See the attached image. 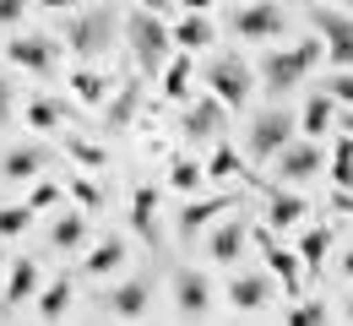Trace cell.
Listing matches in <instances>:
<instances>
[{"instance_id": "cell-1", "label": "cell", "mask_w": 353, "mask_h": 326, "mask_svg": "<svg viewBox=\"0 0 353 326\" xmlns=\"http://www.w3.org/2000/svg\"><path fill=\"white\" fill-rule=\"evenodd\" d=\"M315 60H321V39H299L294 49H272L261 60V82L283 98L294 82H305L310 71H315Z\"/></svg>"}, {"instance_id": "cell-2", "label": "cell", "mask_w": 353, "mask_h": 326, "mask_svg": "<svg viewBox=\"0 0 353 326\" xmlns=\"http://www.w3.org/2000/svg\"><path fill=\"white\" fill-rule=\"evenodd\" d=\"M125 33H131V54L136 65L152 77V71H163V60L174 54V39H169V28L158 22V11H136L131 22H125Z\"/></svg>"}, {"instance_id": "cell-3", "label": "cell", "mask_w": 353, "mask_h": 326, "mask_svg": "<svg viewBox=\"0 0 353 326\" xmlns=\"http://www.w3.org/2000/svg\"><path fill=\"white\" fill-rule=\"evenodd\" d=\"M207 88H212L228 109H245V103H250V65H245L239 54H223V60L207 65Z\"/></svg>"}, {"instance_id": "cell-4", "label": "cell", "mask_w": 353, "mask_h": 326, "mask_svg": "<svg viewBox=\"0 0 353 326\" xmlns=\"http://www.w3.org/2000/svg\"><path fill=\"white\" fill-rule=\"evenodd\" d=\"M250 239L261 245L266 272H272V278H283V294H288V299H299V294H305V267H299V250H283V245L272 239V229H250Z\"/></svg>"}, {"instance_id": "cell-5", "label": "cell", "mask_w": 353, "mask_h": 326, "mask_svg": "<svg viewBox=\"0 0 353 326\" xmlns=\"http://www.w3.org/2000/svg\"><path fill=\"white\" fill-rule=\"evenodd\" d=\"M315 33H321V54L332 65H353V17L332 11V6H315Z\"/></svg>"}, {"instance_id": "cell-6", "label": "cell", "mask_w": 353, "mask_h": 326, "mask_svg": "<svg viewBox=\"0 0 353 326\" xmlns=\"http://www.w3.org/2000/svg\"><path fill=\"white\" fill-rule=\"evenodd\" d=\"M272 163H277V180H288V185H299L310 174H321L326 169V152H321V141H283L277 152H272Z\"/></svg>"}, {"instance_id": "cell-7", "label": "cell", "mask_w": 353, "mask_h": 326, "mask_svg": "<svg viewBox=\"0 0 353 326\" xmlns=\"http://www.w3.org/2000/svg\"><path fill=\"white\" fill-rule=\"evenodd\" d=\"M234 33L250 39V44H266V39H283V6L272 0H250L234 11Z\"/></svg>"}, {"instance_id": "cell-8", "label": "cell", "mask_w": 353, "mask_h": 326, "mask_svg": "<svg viewBox=\"0 0 353 326\" xmlns=\"http://www.w3.org/2000/svg\"><path fill=\"white\" fill-rule=\"evenodd\" d=\"M294 131H299V125H294L283 109H266V114H256V125H250V158H261V163H266V158H272L283 141H294Z\"/></svg>"}, {"instance_id": "cell-9", "label": "cell", "mask_w": 353, "mask_h": 326, "mask_svg": "<svg viewBox=\"0 0 353 326\" xmlns=\"http://www.w3.org/2000/svg\"><path fill=\"white\" fill-rule=\"evenodd\" d=\"M234 207H239V196H201V201H185V207H179V218H174L179 239H196L201 229H212V223H218V212H234Z\"/></svg>"}, {"instance_id": "cell-10", "label": "cell", "mask_w": 353, "mask_h": 326, "mask_svg": "<svg viewBox=\"0 0 353 326\" xmlns=\"http://www.w3.org/2000/svg\"><path fill=\"white\" fill-rule=\"evenodd\" d=\"M6 54H11V65H22V71H54V60H60V49H54V39L49 33H22V39H11L6 44Z\"/></svg>"}, {"instance_id": "cell-11", "label": "cell", "mask_w": 353, "mask_h": 326, "mask_svg": "<svg viewBox=\"0 0 353 326\" xmlns=\"http://www.w3.org/2000/svg\"><path fill=\"white\" fill-rule=\"evenodd\" d=\"M223 109H228V103H223L218 93L196 98V103H190V114H185V141H212L223 131Z\"/></svg>"}, {"instance_id": "cell-12", "label": "cell", "mask_w": 353, "mask_h": 326, "mask_svg": "<svg viewBox=\"0 0 353 326\" xmlns=\"http://www.w3.org/2000/svg\"><path fill=\"white\" fill-rule=\"evenodd\" d=\"M207 305H212L207 278H201V272H179V278H174V310L185 316V321H201V316H207Z\"/></svg>"}, {"instance_id": "cell-13", "label": "cell", "mask_w": 353, "mask_h": 326, "mask_svg": "<svg viewBox=\"0 0 353 326\" xmlns=\"http://www.w3.org/2000/svg\"><path fill=\"white\" fill-rule=\"evenodd\" d=\"M65 44H71V54H82V60L103 54V44H109V11H92V17H82V22L65 33Z\"/></svg>"}, {"instance_id": "cell-14", "label": "cell", "mask_w": 353, "mask_h": 326, "mask_svg": "<svg viewBox=\"0 0 353 326\" xmlns=\"http://www.w3.org/2000/svg\"><path fill=\"white\" fill-rule=\"evenodd\" d=\"M44 163H49L44 147H11V152L0 158V174H6L11 185H33V180L44 174Z\"/></svg>"}, {"instance_id": "cell-15", "label": "cell", "mask_w": 353, "mask_h": 326, "mask_svg": "<svg viewBox=\"0 0 353 326\" xmlns=\"http://www.w3.org/2000/svg\"><path fill=\"white\" fill-rule=\"evenodd\" d=\"M245 245H250V229H245V218H228V223H218V229H212V245H207V256L228 267V261H239V250H245Z\"/></svg>"}, {"instance_id": "cell-16", "label": "cell", "mask_w": 353, "mask_h": 326, "mask_svg": "<svg viewBox=\"0 0 353 326\" xmlns=\"http://www.w3.org/2000/svg\"><path fill=\"white\" fill-rule=\"evenodd\" d=\"M33 294H39V261L22 256V261H11V272L0 283V299H6V305H22V299H33Z\"/></svg>"}, {"instance_id": "cell-17", "label": "cell", "mask_w": 353, "mask_h": 326, "mask_svg": "<svg viewBox=\"0 0 353 326\" xmlns=\"http://www.w3.org/2000/svg\"><path fill=\"white\" fill-rule=\"evenodd\" d=\"M147 310H152V288L147 283H120L109 294V316H120V321H141Z\"/></svg>"}, {"instance_id": "cell-18", "label": "cell", "mask_w": 353, "mask_h": 326, "mask_svg": "<svg viewBox=\"0 0 353 326\" xmlns=\"http://www.w3.org/2000/svg\"><path fill=\"white\" fill-rule=\"evenodd\" d=\"M169 39H174V49L196 54V49H207L212 39H218V28H212V17H207V11H190L179 28H169Z\"/></svg>"}, {"instance_id": "cell-19", "label": "cell", "mask_w": 353, "mask_h": 326, "mask_svg": "<svg viewBox=\"0 0 353 326\" xmlns=\"http://www.w3.org/2000/svg\"><path fill=\"white\" fill-rule=\"evenodd\" d=\"M228 299H234V310H261L266 299H272V278H261V272H239V278L228 283Z\"/></svg>"}, {"instance_id": "cell-20", "label": "cell", "mask_w": 353, "mask_h": 326, "mask_svg": "<svg viewBox=\"0 0 353 326\" xmlns=\"http://www.w3.org/2000/svg\"><path fill=\"white\" fill-rule=\"evenodd\" d=\"M131 229H136V239H158V190L152 185H136L131 190Z\"/></svg>"}, {"instance_id": "cell-21", "label": "cell", "mask_w": 353, "mask_h": 326, "mask_svg": "<svg viewBox=\"0 0 353 326\" xmlns=\"http://www.w3.org/2000/svg\"><path fill=\"white\" fill-rule=\"evenodd\" d=\"M294 125H299V131H305L310 141H321L326 131H332V125H337V109H332V93H315V98L305 103V109H299V120H294Z\"/></svg>"}, {"instance_id": "cell-22", "label": "cell", "mask_w": 353, "mask_h": 326, "mask_svg": "<svg viewBox=\"0 0 353 326\" xmlns=\"http://www.w3.org/2000/svg\"><path fill=\"white\" fill-rule=\"evenodd\" d=\"M190 77H196V65H190V54L179 49V54H169L163 60V98H190Z\"/></svg>"}, {"instance_id": "cell-23", "label": "cell", "mask_w": 353, "mask_h": 326, "mask_svg": "<svg viewBox=\"0 0 353 326\" xmlns=\"http://www.w3.org/2000/svg\"><path fill=\"white\" fill-rule=\"evenodd\" d=\"M49 245H54V250H82V245H88V212H65V218H54Z\"/></svg>"}, {"instance_id": "cell-24", "label": "cell", "mask_w": 353, "mask_h": 326, "mask_svg": "<svg viewBox=\"0 0 353 326\" xmlns=\"http://www.w3.org/2000/svg\"><path fill=\"white\" fill-rule=\"evenodd\" d=\"M136 98H141V88H136V82H125L114 98H103V125H109V131H125V125H131Z\"/></svg>"}, {"instance_id": "cell-25", "label": "cell", "mask_w": 353, "mask_h": 326, "mask_svg": "<svg viewBox=\"0 0 353 326\" xmlns=\"http://www.w3.org/2000/svg\"><path fill=\"white\" fill-rule=\"evenodd\" d=\"M326 250H332V223H326V229H305V239H299V267H305V278L321 272Z\"/></svg>"}, {"instance_id": "cell-26", "label": "cell", "mask_w": 353, "mask_h": 326, "mask_svg": "<svg viewBox=\"0 0 353 326\" xmlns=\"http://www.w3.org/2000/svg\"><path fill=\"white\" fill-rule=\"evenodd\" d=\"M125 261V239H103V245H92L88 261H82V272H92V278H103V272H114Z\"/></svg>"}, {"instance_id": "cell-27", "label": "cell", "mask_w": 353, "mask_h": 326, "mask_svg": "<svg viewBox=\"0 0 353 326\" xmlns=\"http://www.w3.org/2000/svg\"><path fill=\"white\" fill-rule=\"evenodd\" d=\"M65 82H71V98H82V103H103V98H109V77H98L92 65L71 71Z\"/></svg>"}, {"instance_id": "cell-28", "label": "cell", "mask_w": 353, "mask_h": 326, "mask_svg": "<svg viewBox=\"0 0 353 326\" xmlns=\"http://www.w3.org/2000/svg\"><path fill=\"white\" fill-rule=\"evenodd\" d=\"M299 218H305V201H299V196H283V190H277V196L266 201V229H294Z\"/></svg>"}, {"instance_id": "cell-29", "label": "cell", "mask_w": 353, "mask_h": 326, "mask_svg": "<svg viewBox=\"0 0 353 326\" xmlns=\"http://www.w3.org/2000/svg\"><path fill=\"white\" fill-rule=\"evenodd\" d=\"M71 310V283L60 278V283H49L44 294H39V321H60Z\"/></svg>"}, {"instance_id": "cell-30", "label": "cell", "mask_w": 353, "mask_h": 326, "mask_svg": "<svg viewBox=\"0 0 353 326\" xmlns=\"http://www.w3.org/2000/svg\"><path fill=\"white\" fill-rule=\"evenodd\" d=\"M332 185H337V190H353V141L348 136L332 141Z\"/></svg>"}, {"instance_id": "cell-31", "label": "cell", "mask_w": 353, "mask_h": 326, "mask_svg": "<svg viewBox=\"0 0 353 326\" xmlns=\"http://www.w3.org/2000/svg\"><path fill=\"white\" fill-rule=\"evenodd\" d=\"M22 114H28V125H33V131H60V120H65V109H60L54 98H33Z\"/></svg>"}, {"instance_id": "cell-32", "label": "cell", "mask_w": 353, "mask_h": 326, "mask_svg": "<svg viewBox=\"0 0 353 326\" xmlns=\"http://www.w3.org/2000/svg\"><path fill=\"white\" fill-rule=\"evenodd\" d=\"M33 229V207L17 201V207H0V239H17V234Z\"/></svg>"}, {"instance_id": "cell-33", "label": "cell", "mask_w": 353, "mask_h": 326, "mask_svg": "<svg viewBox=\"0 0 353 326\" xmlns=\"http://www.w3.org/2000/svg\"><path fill=\"white\" fill-rule=\"evenodd\" d=\"M65 158H77L82 169H109V152L92 147V141H82V136H65Z\"/></svg>"}, {"instance_id": "cell-34", "label": "cell", "mask_w": 353, "mask_h": 326, "mask_svg": "<svg viewBox=\"0 0 353 326\" xmlns=\"http://www.w3.org/2000/svg\"><path fill=\"white\" fill-rule=\"evenodd\" d=\"M201 180H207V169H201L196 158H174V163H169V185L174 190H196Z\"/></svg>"}, {"instance_id": "cell-35", "label": "cell", "mask_w": 353, "mask_h": 326, "mask_svg": "<svg viewBox=\"0 0 353 326\" xmlns=\"http://www.w3.org/2000/svg\"><path fill=\"white\" fill-rule=\"evenodd\" d=\"M239 174V152L234 147H218L212 158H207V180H234Z\"/></svg>"}, {"instance_id": "cell-36", "label": "cell", "mask_w": 353, "mask_h": 326, "mask_svg": "<svg viewBox=\"0 0 353 326\" xmlns=\"http://www.w3.org/2000/svg\"><path fill=\"white\" fill-rule=\"evenodd\" d=\"M65 190H71V196H77L88 212H98V207H103V190L92 185V180H82V174H71V180H65Z\"/></svg>"}, {"instance_id": "cell-37", "label": "cell", "mask_w": 353, "mask_h": 326, "mask_svg": "<svg viewBox=\"0 0 353 326\" xmlns=\"http://www.w3.org/2000/svg\"><path fill=\"white\" fill-rule=\"evenodd\" d=\"M283 321L288 326H326V305H294Z\"/></svg>"}, {"instance_id": "cell-38", "label": "cell", "mask_w": 353, "mask_h": 326, "mask_svg": "<svg viewBox=\"0 0 353 326\" xmlns=\"http://www.w3.org/2000/svg\"><path fill=\"white\" fill-rule=\"evenodd\" d=\"M326 93H332V103H353V65H343L337 77H326Z\"/></svg>"}, {"instance_id": "cell-39", "label": "cell", "mask_w": 353, "mask_h": 326, "mask_svg": "<svg viewBox=\"0 0 353 326\" xmlns=\"http://www.w3.org/2000/svg\"><path fill=\"white\" fill-rule=\"evenodd\" d=\"M28 6H33V0H0V28H17Z\"/></svg>"}, {"instance_id": "cell-40", "label": "cell", "mask_w": 353, "mask_h": 326, "mask_svg": "<svg viewBox=\"0 0 353 326\" xmlns=\"http://www.w3.org/2000/svg\"><path fill=\"white\" fill-rule=\"evenodd\" d=\"M54 201H60V185H33V201H28V207L39 212V207H54Z\"/></svg>"}, {"instance_id": "cell-41", "label": "cell", "mask_w": 353, "mask_h": 326, "mask_svg": "<svg viewBox=\"0 0 353 326\" xmlns=\"http://www.w3.org/2000/svg\"><path fill=\"white\" fill-rule=\"evenodd\" d=\"M11 109H17V98H11V82H0V131L11 125Z\"/></svg>"}, {"instance_id": "cell-42", "label": "cell", "mask_w": 353, "mask_h": 326, "mask_svg": "<svg viewBox=\"0 0 353 326\" xmlns=\"http://www.w3.org/2000/svg\"><path fill=\"white\" fill-rule=\"evenodd\" d=\"M332 207H337V212H348V218H353V190H337V196H332Z\"/></svg>"}, {"instance_id": "cell-43", "label": "cell", "mask_w": 353, "mask_h": 326, "mask_svg": "<svg viewBox=\"0 0 353 326\" xmlns=\"http://www.w3.org/2000/svg\"><path fill=\"white\" fill-rule=\"evenodd\" d=\"M39 6H44V11H71L77 0H39Z\"/></svg>"}, {"instance_id": "cell-44", "label": "cell", "mask_w": 353, "mask_h": 326, "mask_svg": "<svg viewBox=\"0 0 353 326\" xmlns=\"http://www.w3.org/2000/svg\"><path fill=\"white\" fill-rule=\"evenodd\" d=\"M218 0H185V11H212Z\"/></svg>"}, {"instance_id": "cell-45", "label": "cell", "mask_w": 353, "mask_h": 326, "mask_svg": "<svg viewBox=\"0 0 353 326\" xmlns=\"http://www.w3.org/2000/svg\"><path fill=\"white\" fill-rule=\"evenodd\" d=\"M136 6H141V11H163L169 0H136Z\"/></svg>"}, {"instance_id": "cell-46", "label": "cell", "mask_w": 353, "mask_h": 326, "mask_svg": "<svg viewBox=\"0 0 353 326\" xmlns=\"http://www.w3.org/2000/svg\"><path fill=\"white\" fill-rule=\"evenodd\" d=\"M343 272H348V278H353V245H348V250H343Z\"/></svg>"}, {"instance_id": "cell-47", "label": "cell", "mask_w": 353, "mask_h": 326, "mask_svg": "<svg viewBox=\"0 0 353 326\" xmlns=\"http://www.w3.org/2000/svg\"><path fill=\"white\" fill-rule=\"evenodd\" d=\"M337 125H348V141H353V114H348V120H337Z\"/></svg>"}, {"instance_id": "cell-48", "label": "cell", "mask_w": 353, "mask_h": 326, "mask_svg": "<svg viewBox=\"0 0 353 326\" xmlns=\"http://www.w3.org/2000/svg\"><path fill=\"white\" fill-rule=\"evenodd\" d=\"M0 278H6V250H0Z\"/></svg>"}, {"instance_id": "cell-49", "label": "cell", "mask_w": 353, "mask_h": 326, "mask_svg": "<svg viewBox=\"0 0 353 326\" xmlns=\"http://www.w3.org/2000/svg\"><path fill=\"white\" fill-rule=\"evenodd\" d=\"M343 316H348V321H353V299H348V310H343Z\"/></svg>"}, {"instance_id": "cell-50", "label": "cell", "mask_w": 353, "mask_h": 326, "mask_svg": "<svg viewBox=\"0 0 353 326\" xmlns=\"http://www.w3.org/2000/svg\"><path fill=\"white\" fill-rule=\"evenodd\" d=\"M343 6H353V0H343Z\"/></svg>"}]
</instances>
